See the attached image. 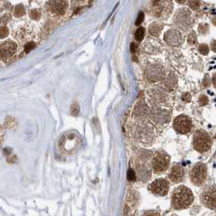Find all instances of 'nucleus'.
Wrapping results in <instances>:
<instances>
[{
  "mask_svg": "<svg viewBox=\"0 0 216 216\" xmlns=\"http://www.w3.org/2000/svg\"><path fill=\"white\" fill-rule=\"evenodd\" d=\"M194 200V196L190 189L185 185L176 187L171 194V206L175 210L180 211L189 208Z\"/></svg>",
  "mask_w": 216,
  "mask_h": 216,
  "instance_id": "obj_1",
  "label": "nucleus"
},
{
  "mask_svg": "<svg viewBox=\"0 0 216 216\" xmlns=\"http://www.w3.org/2000/svg\"><path fill=\"white\" fill-rule=\"evenodd\" d=\"M212 138L210 134L204 130L196 131L193 138V146L199 153H206L212 146Z\"/></svg>",
  "mask_w": 216,
  "mask_h": 216,
  "instance_id": "obj_2",
  "label": "nucleus"
},
{
  "mask_svg": "<svg viewBox=\"0 0 216 216\" xmlns=\"http://www.w3.org/2000/svg\"><path fill=\"white\" fill-rule=\"evenodd\" d=\"M189 175L192 184L196 186H201L207 179V167L206 164L198 163L191 168Z\"/></svg>",
  "mask_w": 216,
  "mask_h": 216,
  "instance_id": "obj_3",
  "label": "nucleus"
},
{
  "mask_svg": "<svg viewBox=\"0 0 216 216\" xmlns=\"http://www.w3.org/2000/svg\"><path fill=\"white\" fill-rule=\"evenodd\" d=\"M174 21L177 27L183 31L189 30L193 25V19L191 11L186 8H181L176 12Z\"/></svg>",
  "mask_w": 216,
  "mask_h": 216,
  "instance_id": "obj_4",
  "label": "nucleus"
},
{
  "mask_svg": "<svg viewBox=\"0 0 216 216\" xmlns=\"http://www.w3.org/2000/svg\"><path fill=\"white\" fill-rule=\"evenodd\" d=\"M171 158L164 151H157L153 158V170L156 174H161L166 171L169 167Z\"/></svg>",
  "mask_w": 216,
  "mask_h": 216,
  "instance_id": "obj_5",
  "label": "nucleus"
},
{
  "mask_svg": "<svg viewBox=\"0 0 216 216\" xmlns=\"http://www.w3.org/2000/svg\"><path fill=\"white\" fill-rule=\"evenodd\" d=\"M201 203L210 209H216V189L213 186H206L201 191L200 194Z\"/></svg>",
  "mask_w": 216,
  "mask_h": 216,
  "instance_id": "obj_6",
  "label": "nucleus"
},
{
  "mask_svg": "<svg viewBox=\"0 0 216 216\" xmlns=\"http://www.w3.org/2000/svg\"><path fill=\"white\" fill-rule=\"evenodd\" d=\"M173 128L180 134H187L193 128V122L189 116L180 115L177 116L173 121Z\"/></svg>",
  "mask_w": 216,
  "mask_h": 216,
  "instance_id": "obj_7",
  "label": "nucleus"
},
{
  "mask_svg": "<svg viewBox=\"0 0 216 216\" xmlns=\"http://www.w3.org/2000/svg\"><path fill=\"white\" fill-rule=\"evenodd\" d=\"M170 185L167 179H157L149 185L148 189L150 190L154 195L164 197L168 193Z\"/></svg>",
  "mask_w": 216,
  "mask_h": 216,
  "instance_id": "obj_8",
  "label": "nucleus"
},
{
  "mask_svg": "<svg viewBox=\"0 0 216 216\" xmlns=\"http://www.w3.org/2000/svg\"><path fill=\"white\" fill-rule=\"evenodd\" d=\"M164 40L166 43L171 47L180 46L184 42L181 33L175 29H171L166 32V33L164 34Z\"/></svg>",
  "mask_w": 216,
  "mask_h": 216,
  "instance_id": "obj_9",
  "label": "nucleus"
},
{
  "mask_svg": "<svg viewBox=\"0 0 216 216\" xmlns=\"http://www.w3.org/2000/svg\"><path fill=\"white\" fill-rule=\"evenodd\" d=\"M146 76L151 81H158L164 77V68L158 63H153L148 66L146 69Z\"/></svg>",
  "mask_w": 216,
  "mask_h": 216,
  "instance_id": "obj_10",
  "label": "nucleus"
},
{
  "mask_svg": "<svg viewBox=\"0 0 216 216\" xmlns=\"http://www.w3.org/2000/svg\"><path fill=\"white\" fill-rule=\"evenodd\" d=\"M171 3L169 0H154V12L157 16H164L171 11Z\"/></svg>",
  "mask_w": 216,
  "mask_h": 216,
  "instance_id": "obj_11",
  "label": "nucleus"
},
{
  "mask_svg": "<svg viewBox=\"0 0 216 216\" xmlns=\"http://www.w3.org/2000/svg\"><path fill=\"white\" fill-rule=\"evenodd\" d=\"M168 178L171 182L175 184L182 182L185 179V170L179 164H175L170 170Z\"/></svg>",
  "mask_w": 216,
  "mask_h": 216,
  "instance_id": "obj_12",
  "label": "nucleus"
},
{
  "mask_svg": "<svg viewBox=\"0 0 216 216\" xmlns=\"http://www.w3.org/2000/svg\"><path fill=\"white\" fill-rule=\"evenodd\" d=\"M49 10L58 15H63L68 8V3L66 0H51L48 2Z\"/></svg>",
  "mask_w": 216,
  "mask_h": 216,
  "instance_id": "obj_13",
  "label": "nucleus"
},
{
  "mask_svg": "<svg viewBox=\"0 0 216 216\" xmlns=\"http://www.w3.org/2000/svg\"><path fill=\"white\" fill-rule=\"evenodd\" d=\"M17 50V46L12 41H7L1 45V56L3 59L11 58Z\"/></svg>",
  "mask_w": 216,
  "mask_h": 216,
  "instance_id": "obj_14",
  "label": "nucleus"
},
{
  "mask_svg": "<svg viewBox=\"0 0 216 216\" xmlns=\"http://www.w3.org/2000/svg\"><path fill=\"white\" fill-rule=\"evenodd\" d=\"M177 84V78L174 73H170L165 79V85L168 90H171L175 89Z\"/></svg>",
  "mask_w": 216,
  "mask_h": 216,
  "instance_id": "obj_15",
  "label": "nucleus"
},
{
  "mask_svg": "<svg viewBox=\"0 0 216 216\" xmlns=\"http://www.w3.org/2000/svg\"><path fill=\"white\" fill-rule=\"evenodd\" d=\"M163 29V26L161 25H159L158 23H153L150 25V26L149 28V31L151 35H153L154 37H158L160 34V33Z\"/></svg>",
  "mask_w": 216,
  "mask_h": 216,
  "instance_id": "obj_16",
  "label": "nucleus"
},
{
  "mask_svg": "<svg viewBox=\"0 0 216 216\" xmlns=\"http://www.w3.org/2000/svg\"><path fill=\"white\" fill-rule=\"evenodd\" d=\"M25 14V8L23 5H17L14 10V15L16 17H21Z\"/></svg>",
  "mask_w": 216,
  "mask_h": 216,
  "instance_id": "obj_17",
  "label": "nucleus"
},
{
  "mask_svg": "<svg viewBox=\"0 0 216 216\" xmlns=\"http://www.w3.org/2000/svg\"><path fill=\"white\" fill-rule=\"evenodd\" d=\"M188 43L190 46H194L197 43V36L195 32H191L188 36Z\"/></svg>",
  "mask_w": 216,
  "mask_h": 216,
  "instance_id": "obj_18",
  "label": "nucleus"
},
{
  "mask_svg": "<svg viewBox=\"0 0 216 216\" xmlns=\"http://www.w3.org/2000/svg\"><path fill=\"white\" fill-rule=\"evenodd\" d=\"M188 5L191 9L193 10H198L201 7V3L198 0H189L188 3Z\"/></svg>",
  "mask_w": 216,
  "mask_h": 216,
  "instance_id": "obj_19",
  "label": "nucleus"
},
{
  "mask_svg": "<svg viewBox=\"0 0 216 216\" xmlns=\"http://www.w3.org/2000/svg\"><path fill=\"white\" fill-rule=\"evenodd\" d=\"M144 36H145V29L141 27L135 33V38L137 39V41L141 42L143 39Z\"/></svg>",
  "mask_w": 216,
  "mask_h": 216,
  "instance_id": "obj_20",
  "label": "nucleus"
},
{
  "mask_svg": "<svg viewBox=\"0 0 216 216\" xmlns=\"http://www.w3.org/2000/svg\"><path fill=\"white\" fill-rule=\"evenodd\" d=\"M198 51L203 54V55H206L209 54V51H210V48L208 47V45L206 44H201L200 46L198 47Z\"/></svg>",
  "mask_w": 216,
  "mask_h": 216,
  "instance_id": "obj_21",
  "label": "nucleus"
},
{
  "mask_svg": "<svg viewBox=\"0 0 216 216\" xmlns=\"http://www.w3.org/2000/svg\"><path fill=\"white\" fill-rule=\"evenodd\" d=\"M36 43L33 42H28L26 45L25 46V53H29L32 50H33L34 48L36 47Z\"/></svg>",
  "mask_w": 216,
  "mask_h": 216,
  "instance_id": "obj_22",
  "label": "nucleus"
},
{
  "mask_svg": "<svg viewBox=\"0 0 216 216\" xmlns=\"http://www.w3.org/2000/svg\"><path fill=\"white\" fill-rule=\"evenodd\" d=\"M209 31V26L206 24H201L198 27V32L201 34H206Z\"/></svg>",
  "mask_w": 216,
  "mask_h": 216,
  "instance_id": "obj_23",
  "label": "nucleus"
},
{
  "mask_svg": "<svg viewBox=\"0 0 216 216\" xmlns=\"http://www.w3.org/2000/svg\"><path fill=\"white\" fill-rule=\"evenodd\" d=\"M30 16L33 20H39L41 18V11L38 10H32L30 11Z\"/></svg>",
  "mask_w": 216,
  "mask_h": 216,
  "instance_id": "obj_24",
  "label": "nucleus"
},
{
  "mask_svg": "<svg viewBox=\"0 0 216 216\" xmlns=\"http://www.w3.org/2000/svg\"><path fill=\"white\" fill-rule=\"evenodd\" d=\"M9 33V29L6 26H2L1 29H0V37L1 38H4L6 37Z\"/></svg>",
  "mask_w": 216,
  "mask_h": 216,
  "instance_id": "obj_25",
  "label": "nucleus"
},
{
  "mask_svg": "<svg viewBox=\"0 0 216 216\" xmlns=\"http://www.w3.org/2000/svg\"><path fill=\"white\" fill-rule=\"evenodd\" d=\"M142 216H162L161 214L157 211H147L144 212Z\"/></svg>",
  "mask_w": 216,
  "mask_h": 216,
  "instance_id": "obj_26",
  "label": "nucleus"
},
{
  "mask_svg": "<svg viewBox=\"0 0 216 216\" xmlns=\"http://www.w3.org/2000/svg\"><path fill=\"white\" fill-rule=\"evenodd\" d=\"M144 18H145V14H144V12L141 11V12L139 13L138 16H137V19L136 20L135 25H140L143 22V21H144Z\"/></svg>",
  "mask_w": 216,
  "mask_h": 216,
  "instance_id": "obj_27",
  "label": "nucleus"
},
{
  "mask_svg": "<svg viewBox=\"0 0 216 216\" xmlns=\"http://www.w3.org/2000/svg\"><path fill=\"white\" fill-rule=\"evenodd\" d=\"M208 102H209V99L206 95H201L200 98H199V103L201 106L206 105L208 103Z\"/></svg>",
  "mask_w": 216,
  "mask_h": 216,
  "instance_id": "obj_28",
  "label": "nucleus"
},
{
  "mask_svg": "<svg viewBox=\"0 0 216 216\" xmlns=\"http://www.w3.org/2000/svg\"><path fill=\"white\" fill-rule=\"evenodd\" d=\"M135 172L132 169H129L128 171V180H134L135 179Z\"/></svg>",
  "mask_w": 216,
  "mask_h": 216,
  "instance_id": "obj_29",
  "label": "nucleus"
},
{
  "mask_svg": "<svg viewBox=\"0 0 216 216\" xmlns=\"http://www.w3.org/2000/svg\"><path fill=\"white\" fill-rule=\"evenodd\" d=\"M79 112V106L76 103H75L72 106V114L73 116H76Z\"/></svg>",
  "mask_w": 216,
  "mask_h": 216,
  "instance_id": "obj_30",
  "label": "nucleus"
},
{
  "mask_svg": "<svg viewBox=\"0 0 216 216\" xmlns=\"http://www.w3.org/2000/svg\"><path fill=\"white\" fill-rule=\"evenodd\" d=\"M182 99H183V101L186 102H189L191 101V95L189 93H185V94L182 95Z\"/></svg>",
  "mask_w": 216,
  "mask_h": 216,
  "instance_id": "obj_31",
  "label": "nucleus"
},
{
  "mask_svg": "<svg viewBox=\"0 0 216 216\" xmlns=\"http://www.w3.org/2000/svg\"><path fill=\"white\" fill-rule=\"evenodd\" d=\"M202 85H203L204 87H207V86L210 85V79H209V77H208L207 76H206L205 78L202 80Z\"/></svg>",
  "mask_w": 216,
  "mask_h": 216,
  "instance_id": "obj_32",
  "label": "nucleus"
},
{
  "mask_svg": "<svg viewBox=\"0 0 216 216\" xmlns=\"http://www.w3.org/2000/svg\"><path fill=\"white\" fill-rule=\"evenodd\" d=\"M211 48L214 52H216V40H213L211 42Z\"/></svg>",
  "mask_w": 216,
  "mask_h": 216,
  "instance_id": "obj_33",
  "label": "nucleus"
},
{
  "mask_svg": "<svg viewBox=\"0 0 216 216\" xmlns=\"http://www.w3.org/2000/svg\"><path fill=\"white\" fill-rule=\"evenodd\" d=\"M130 50H131V51L132 53L136 52L137 51V46L135 44V43H132V45H131V47H130Z\"/></svg>",
  "mask_w": 216,
  "mask_h": 216,
  "instance_id": "obj_34",
  "label": "nucleus"
},
{
  "mask_svg": "<svg viewBox=\"0 0 216 216\" xmlns=\"http://www.w3.org/2000/svg\"><path fill=\"white\" fill-rule=\"evenodd\" d=\"M212 82H213V84H214V87L216 88V73H215L213 75V77H212Z\"/></svg>",
  "mask_w": 216,
  "mask_h": 216,
  "instance_id": "obj_35",
  "label": "nucleus"
},
{
  "mask_svg": "<svg viewBox=\"0 0 216 216\" xmlns=\"http://www.w3.org/2000/svg\"><path fill=\"white\" fill-rule=\"evenodd\" d=\"M175 1H176L178 3H179V4H183V3H185L187 0H175Z\"/></svg>",
  "mask_w": 216,
  "mask_h": 216,
  "instance_id": "obj_36",
  "label": "nucleus"
},
{
  "mask_svg": "<svg viewBox=\"0 0 216 216\" xmlns=\"http://www.w3.org/2000/svg\"><path fill=\"white\" fill-rule=\"evenodd\" d=\"M213 23H214V25H216V17L213 19Z\"/></svg>",
  "mask_w": 216,
  "mask_h": 216,
  "instance_id": "obj_37",
  "label": "nucleus"
},
{
  "mask_svg": "<svg viewBox=\"0 0 216 216\" xmlns=\"http://www.w3.org/2000/svg\"><path fill=\"white\" fill-rule=\"evenodd\" d=\"M171 216H178V215H171Z\"/></svg>",
  "mask_w": 216,
  "mask_h": 216,
  "instance_id": "obj_38",
  "label": "nucleus"
}]
</instances>
